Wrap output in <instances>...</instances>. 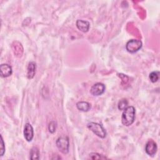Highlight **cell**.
Returning <instances> with one entry per match:
<instances>
[{"mask_svg":"<svg viewBox=\"0 0 160 160\" xmlns=\"http://www.w3.org/2000/svg\"><path fill=\"white\" fill-rule=\"evenodd\" d=\"M135 114V108L132 106H128L122 114L121 121L122 124L126 126H131L134 121Z\"/></svg>","mask_w":160,"mask_h":160,"instance_id":"obj_1","label":"cell"},{"mask_svg":"<svg viewBox=\"0 0 160 160\" xmlns=\"http://www.w3.org/2000/svg\"><path fill=\"white\" fill-rule=\"evenodd\" d=\"M56 144L60 152L64 154L68 153L69 150V140L68 136H61L59 137L56 141Z\"/></svg>","mask_w":160,"mask_h":160,"instance_id":"obj_2","label":"cell"},{"mask_svg":"<svg viewBox=\"0 0 160 160\" xmlns=\"http://www.w3.org/2000/svg\"><path fill=\"white\" fill-rule=\"evenodd\" d=\"M88 128L91 130L94 134L101 138H104L106 136V132L103 126L97 122H90L87 125Z\"/></svg>","mask_w":160,"mask_h":160,"instance_id":"obj_3","label":"cell"},{"mask_svg":"<svg viewBox=\"0 0 160 160\" xmlns=\"http://www.w3.org/2000/svg\"><path fill=\"white\" fill-rule=\"evenodd\" d=\"M142 43L141 41L138 39H131L128 41L126 45V50L131 53H134L138 51L142 47Z\"/></svg>","mask_w":160,"mask_h":160,"instance_id":"obj_4","label":"cell"},{"mask_svg":"<svg viewBox=\"0 0 160 160\" xmlns=\"http://www.w3.org/2000/svg\"><path fill=\"white\" fill-rule=\"evenodd\" d=\"M105 85L101 82H97L93 84L90 89V92L94 96H98L102 94L105 91Z\"/></svg>","mask_w":160,"mask_h":160,"instance_id":"obj_5","label":"cell"},{"mask_svg":"<svg viewBox=\"0 0 160 160\" xmlns=\"http://www.w3.org/2000/svg\"><path fill=\"white\" fill-rule=\"evenodd\" d=\"M157 144L153 140L150 139L146 144L145 151L149 156H154L157 152Z\"/></svg>","mask_w":160,"mask_h":160,"instance_id":"obj_6","label":"cell"},{"mask_svg":"<svg viewBox=\"0 0 160 160\" xmlns=\"http://www.w3.org/2000/svg\"><path fill=\"white\" fill-rule=\"evenodd\" d=\"M24 136L25 139L28 141L31 142L34 136V130L31 124L27 122L26 123L24 128Z\"/></svg>","mask_w":160,"mask_h":160,"instance_id":"obj_7","label":"cell"},{"mask_svg":"<svg viewBox=\"0 0 160 160\" xmlns=\"http://www.w3.org/2000/svg\"><path fill=\"white\" fill-rule=\"evenodd\" d=\"M1 76L2 78H6L12 74V69L10 65L8 64H2L0 66Z\"/></svg>","mask_w":160,"mask_h":160,"instance_id":"obj_8","label":"cell"},{"mask_svg":"<svg viewBox=\"0 0 160 160\" xmlns=\"http://www.w3.org/2000/svg\"><path fill=\"white\" fill-rule=\"evenodd\" d=\"M76 26L79 30L82 32H86L89 31L90 24L88 21L82 19H78L76 21Z\"/></svg>","mask_w":160,"mask_h":160,"instance_id":"obj_9","label":"cell"},{"mask_svg":"<svg viewBox=\"0 0 160 160\" xmlns=\"http://www.w3.org/2000/svg\"><path fill=\"white\" fill-rule=\"evenodd\" d=\"M36 62L33 61L29 62L28 66V69H27V77L28 79H31L34 78L36 74Z\"/></svg>","mask_w":160,"mask_h":160,"instance_id":"obj_10","label":"cell"},{"mask_svg":"<svg viewBox=\"0 0 160 160\" xmlns=\"http://www.w3.org/2000/svg\"><path fill=\"white\" fill-rule=\"evenodd\" d=\"M77 108L83 112H87L90 110L91 106V104L86 101H79L76 103Z\"/></svg>","mask_w":160,"mask_h":160,"instance_id":"obj_11","label":"cell"},{"mask_svg":"<svg viewBox=\"0 0 160 160\" xmlns=\"http://www.w3.org/2000/svg\"><path fill=\"white\" fill-rule=\"evenodd\" d=\"M30 159H39V151L37 147H32L30 150Z\"/></svg>","mask_w":160,"mask_h":160,"instance_id":"obj_12","label":"cell"},{"mask_svg":"<svg viewBox=\"0 0 160 160\" xmlns=\"http://www.w3.org/2000/svg\"><path fill=\"white\" fill-rule=\"evenodd\" d=\"M159 71H153L151 72L149 74V78L150 81L152 82H156L158 81V80L159 79Z\"/></svg>","mask_w":160,"mask_h":160,"instance_id":"obj_13","label":"cell"},{"mask_svg":"<svg viewBox=\"0 0 160 160\" xmlns=\"http://www.w3.org/2000/svg\"><path fill=\"white\" fill-rule=\"evenodd\" d=\"M128 106V101L126 99H122L118 102V109L119 110H124Z\"/></svg>","mask_w":160,"mask_h":160,"instance_id":"obj_14","label":"cell"},{"mask_svg":"<svg viewBox=\"0 0 160 160\" xmlns=\"http://www.w3.org/2000/svg\"><path fill=\"white\" fill-rule=\"evenodd\" d=\"M89 156L92 159H107V158L102 154H100L99 153L96 152H92L89 154Z\"/></svg>","mask_w":160,"mask_h":160,"instance_id":"obj_15","label":"cell"},{"mask_svg":"<svg viewBox=\"0 0 160 160\" xmlns=\"http://www.w3.org/2000/svg\"><path fill=\"white\" fill-rule=\"evenodd\" d=\"M56 127H57V124L55 121H51L50 123L49 124L48 126V130L49 131V132L51 133H54L56 131Z\"/></svg>","mask_w":160,"mask_h":160,"instance_id":"obj_16","label":"cell"},{"mask_svg":"<svg viewBox=\"0 0 160 160\" xmlns=\"http://www.w3.org/2000/svg\"><path fill=\"white\" fill-rule=\"evenodd\" d=\"M5 152V146L2 136H1V149H0V156H2Z\"/></svg>","mask_w":160,"mask_h":160,"instance_id":"obj_17","label":"cell"}]
</instances>
